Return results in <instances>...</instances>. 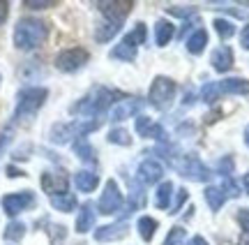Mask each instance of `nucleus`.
I'll list each match as a JSON object with an SVG mask.
<instances>
[{"label":"nucleus","instance_id":"1","mask_svg":"<svg viewBox=\"0 0 249 245\" xmlns=\"http://www.w3.org/2000/svg\"><path fill=\"white\" fill-rule=\"evenodd\" d=\"M120 97V93L111 91V88H104V86H95L92 91L81 97L74 107H71V113H79L83 118H92V116H99L113 104V100Z\"/></svg>","mask_w":249,"mask_h":245},{"label":"nucleus","instance_id":"2","mask_svg":"<svg viewBox=\"0 0 249 245\" xmlns=\"http://www.w3.org/2000/svg\"><path fill=\"white\" fill-rule=\"evenodd\" d=\"M49 35V26L39 19H21L14 28V46L21 51H33L44 44Z\"/></svg>","mask_w":249,"mask_h":245},{"label":"nucleus","instance_id":"3","mask_svg":"<svg viewBox=\"0 0 249 245\" xmlns=\"http://www.w3.org/2000/svg\"><path fill=\"white\" fill-rule=\"evenodd\" d=\"M97 127H99V120H90V118H79V120H71V123H58L51 130V141L53 144L76 141V139H83L90 132H95Z\"/></svg>","mask_w":249,"mask_h":245},{"label":"nucleus","instance_id":"4","mask_svg":"<svg viewBox=\"0 0 249 245\" xmlns=\"http://www.w3.org/2000/svg\"><path fill=\"white\" fill-rule=\"evenodd\" d=\"M46 97H49V91H46V88H39V86L23 88V91L18 93L14 120H30L37 111L42 109V104L46 102Z\"/></svg>","mask_w":249,"mask_h":245},{"label":"nucleus","instance_id":"5","mask_svg":"<svg viewBox=\"0 0 249 245\" xmlns=\"http://www.w3.org/2000/svg\"><path fill=\"white\" fill-rule=\"evenodd\" d=\"M176 93H178V86L173 79L169 76H157L150 86V93H148V100L155 109L166 111L176 102Z\"/></svg>","mask_w":249,"mask_h":245},{"label":"nucleus","instance_id":"6","mask_svg":"<svg viewBox=\"0 0 249 245\" xmlns=\"http://www.w3.org/2000/svg\"><path fill=\"white\" fill-rule=\"evenodd\" d=\"M176 169H178L185 178H189V181H210V169L205 167L203 162H201V157H196V155H182L178 162H176Z\"/></svg>","mask_w":249,"mask_h":245},{"label":"nucleus","instance_id":"7","mask_svg":"<svg viewBox=\"0 0 249 245\" xmlns=\"http://www.w3.org/2000/svg\"><path fill=\"white\" fill-rule=\"evenodd\" d=\"M88 51L86 49H81V46H74V49H65L60 54L55 56V67L60 70V72H76L81 70L83 65L88 63Z\"/></svg>","mask_w":249,"mask_h":245},{"label":"nucleus","instance_id":"8","mask_svg":"<svg viewBox=\"0 0 249 245\" xmlns=\"http://www.w3.org/2000/svg\"><path fill=\"white\" fill-rule=\"evenodd\" d=\"M123 192L118 190V183L116 181H107L104 185V192H102V197H99V204L97 208L99 213H104V215H113L118 210L123 208Z\"/></svg>","mask_w":249,"mask_h":245},{"label":"nucleus","instance_id":"9","mask_svg":"<svg viewBox=\"0 0 249 245\" xmlns=\"http://www.w3.org/2000/svg\"><path fill=\"white\" fill-rule=\"evenodd\" d=\"M35 204V194L33 192H12L2 197V210L7 213L9 218H14L18 213H23L26 208H30Z\"/></svg>","mask_w":249,"mask_h":245},{"label":"nucleus","instance_id":"10","mask_svg":"<svg viewBox=\"0 0 249 245\" xmlns=\"http://www.w3.org/2000/svg\"><path fill=\"white\" fill-rule=\"evenodd\" d=\"M139 111H141V102L136 100V97H127V100H118L111 107L108 118L113 120V123H120V120H127V118H132V116H139Z\"/></svg>","mask_w":249,"mask_h":245},{"label":"nucleus","instance_id":"11","mask_svg":"<svg viewBox=\"0 0 249 245\" xmlns=\"http://www.w3.org/2000/svg\"><path fill=\"white\" fill-rule=\"evenodd\" d=\"M67 188H70L67 176H62V173H53V171L42 173V190H44L46 194H51V197H55V194H65Z\"/></svg>","mask_w":249,"mask_h":245},{"label":"nucleus","instance_id":"12","mask_svg":"<svg viewBox=\"0 0 249 245\" xmlns=\"http://www.w3.org/2000/svg\"><path fill=\"white\" fill-rule=\"evenodd\" d=\"M139 181L145 183V185H155V183H160V178L164 176V167H161V162H157V160H143L141 164H139Z\"/></svg>","mask_w":249,"mask_h":245},{"label":"nucleus","instance_id":"13","mask_svg":"<svg viewBox=\"0 0 249 245\" xmlns=\"http://www.w3.org/2000/svg\"><path fill=\"white\" fill-rule=\"evenodd\" d=\"M217 95H249V81L240 79V76H233V79H222V81L214 83Z\"/></svg>","mask_w":249,"mask_h":245},{"label":"nucleus","instance_id":"14","mask_svg":"<svg viewBox=\"0 0 249 245\" xmlns=\"http://www.w3.org/2000/svg\"><path fill=\"white\" fill-rule=\"evenodd\" d=\"M99 9H102V14L104 19H111V21H120L123 23L124 17L129 14V9H132V2H127V0H108V2H99Z\"/></svg>","mask_w":249,"mask_h":245},{"label":"nucleus","instance_id":"15","mask_svg":"<svg viewBox=\"0 0 249 245\" xmlns=\"http://www.w3.org/2000/svg\"><path fill=\"white\" fill-rule=\"evenodd\" d=\"M124 236H127V222H113V225L95 229V241L97 243H111V241H120Z\"/></svg>","mask_w":249,"mask_h":245},{"label":"nucleus","instance_id":"16","mask_svg":"<svg viewBox=\"0 0 249 245\" xmlns=\"http://www.w3.org/2000/svg\"><path fill=\"white\" fill-rule=\"evenodd\" d=\"M233 60H235V56H233V49L231 46H226V44H222V46H217L213 51V56H210V63H213V67H214V72H229L233 67Z\"/></svg>","mask_w":249,"mask_h":245},{"label":"nucleus","instance_id":"17","mask_svg":"<svg viewBox=\"0 0 249 245\" xmlns=\"http://www.w3.org/2000/svg\"><path fill=\"white\" fill-rule=\"evenodd\" d=\"M136 132L145 139H164V127L148 116H136Z\"/></svg>","mask_w":249,"mask_h":245},{"label":"nucleus","instance_id":"18","mask_svg":"<svg viewBox=\"0 0 249 245\" xmlns=\"http://www.w3.org/2000/svg\"><path fill=\"white\" fill-rule=\"evenodd\" d=\"M74 183H76V190L79 192H95L99 185V176L95 171H86V169H81V171L74 173Z\"/></svg>","mask_w":249,"mask_h":245},{"label":"nucleus","instance_id":"19","mask_svg":"<svg viewBox=\"0 0 249 245\" xmlns=\"http://www.w3.org/2000/svg\"><path fill=\"white\" fill-rule=\"evenodd\" d=\"M95 218H97V210L92 204H83L79 210V218H76V231L79 234H86L95 227Z\"/></svg>","mask_w":249,"mask_h":245},{"label":"nucleus","instance_id":"20","mask_svg":"<svg viewBox=\"0 0 249 245\" xmlns=\"http://www.w3.org/2000/svg\"><path fill=\"white\" fill-rule=\"evenodd\" d=\"M203 194H205V201H208V206H210L213 210H219L224 204L229 201V194L224 192L222 185H208Z\"/></svg>","mask_w":249,"mask_h":245},{"label":"nucleus","instance_id":"21","mask_svg":"<svg viewBox=\"0 0 249 245\" xmlns=\"http://www.w3.org/2000/svg\"><path fill=\"white\" fill-rule=\"evenodd\" d=\"M120 21H111V19H104L102 23L97 26V30H95V39L97 42H108V39H113V37L120 33Z\"/></svg>","mask_w":249,"mask_h":245},{"label":"nucleus","instance_id":"22","mask_svg":"<svg viewBox=\"0 0 249 245\" xmlns=\"http://www.w3.org/2000/svg\"><path fill=\"white\" fill-rule=\"evenodd\" d=\"M205 44H208V33L203 28H196L194 33L189 35V39H187V51L192 56H201L205 51Z\"/></svg>","mask_w":249,"mask_h":245},{"label":"nucleus","instance_id":"23","mask_svg":"<svg viewBox=\"0 0 249 245\" xmlns=\"http://www.w3.org/2000/svg\"><path fill=\"white\" fill-rule=\"evenodd\" d=\"M173 35H176V28H173L171 21H166V19L157 21V26H155V42H157V46H166Z\"/></svg>","mask_w":249,"mask_h":245},{"label":"nucleus","instance_id":"24","mask_svg":"<svg viewBox=\"0 0 249 245\" xmlns=\"http://www.w3.org/2000/svg\"><path fill=\"white\" fill-rule=\"evenodd\" d=\"M171 197H173V183L164 181L157 188V194H155V206L160 210H166L171 206Z\"/></svg>","mask_w":249,"mask_h":245},{"label":"nucleus","instance_id":"25","mask_svg":"<svg viewBox=\"0 0 249 245\" xmlns=\"http://www.w3.org/2000/svg\"><path fill=\"white\" fill-rule=\"evenodd\" d=\"M51 206H53L55 210H60V213H71V210L76 208V197H74L71 192L55 194V197H51Z\"/></svg>","mask_w":249,"mask_h":245},{"label":"nucleus","instance_id":"26","mask_svg":"<svg viewBox=\"0 0 249 245\" xmlns=\"http://www.w3.org/2000/svg\"><path fill=\"white\" fill-rule=\"evenodd\" d=\"M74 153H76V157L79 160H83V162H95L97 157H95V151H92V146H90V141L83 136V139H76L74 141Z\"/></svg>","mask_w":249,"mask_h":245},{"label":"nucleus","instance_id":"27","mask_svg":"<svg viewBox=\"0 0 249 245\" xmlns=\"http://www.w3.org/2000/svg\"><path fill=\"white\" fill-rule=\"evenodd\" d=\"M136 227H139V236H141L143 241L148 243V241H152V236H155V231H157V227H160V225H157V220H155V218L141 215Z\"/></svg>","mask_w":249,"mask_h":245},{"label":"nucleus","instance_id":"28","mask_svg":"<svg viewBox=\"0 0 249 245\" xmlns=\"http://www.w3.org/2000/svg\"><path fill=\"white\" fill-rule=\"evenodd\" d=\"M145 35H148V33H145V26H143V23H136V28H134L132 33H127V35L123 37V42L134 46V49H139V44L145 42Z\"/></svg>","mask_w":249,"mask_h":245},{"label":"nucleus","instance_id":"29","mask_svg":"<svg viewBox=\"0 0 249 245\" xmlns=\"http://www.w3.org/2000/svg\"><path fill=\"white\" fill-rule=\"evenodd\" d=\"M214 30H217V35L222 37V39H229V37L235 35V23L229 21V19H214Z\"/></svg>","mask_w":249,"mask_h":245},{"label":"nucleus","instance_id":"30","mask_svg":"<svg viewBox=\"0 0 249 245\" xmlns=\"http://www.w3.org/2000/svg\"><path fill=\"white\" fill-rule=\"evenodd\" d=\"M107 139H108V144H116V146H129L132 144V136H129V132H127L124 127H116V130H111Z\"/></svg>","mask_w":249,"mask_h":245},{"label":"nucleus","instance_id":"31","mask_svg":"<svg viewBox=\"0 0 249 245\" xmlns=\"http://www.w3.org/2000/svg\"><path fill=\"white\" fill-rule=\"evenodd\" d=\"M26 234V225L23 222H9L7 227H5V241H18V238H23Z\"/></svg>","mask_w":249,"mask_h":245},{"label":"nucleus","instance_id":"32","mask_svg":"<svg viewBox=\"0 0 249 245\" xmlns=\"http://www.w3.org/2000/svg\"><path fill=\"white\" fill-rule=\"evenodd\" d=\"M185 238H187V231L182 227H173L169 231V236L164 238L161 245H185Z\"/></svg>","mask_w":249,"mask_h":245},{"label":"nucleus","instance_id":"33","mask_svg":"<svg viewBox=\"0 0 249 245\" xmlns=\"http://www.w3.org/2000/svg\"><path fill=\"white\" fill-rule=\"evenodd\" d=\"M166 12L173 14V17H180V19H192L196 14V7H189V5H180V7H176V5H171V7H166Z\"/></svg>","mask_w":249,"mask_h":245},{"label":"nucleus","instance_id":"34","mask_svg":"<svg viewBox=\"0 0 249 245\" xmlns=\"http://www.w3.org/2000/svg\"><path fill=\"white\" fill-rule=\"evenodd\" d=\"M235 218H238V225L242 227V231H245V234H249V208H240Z\"/></svg>","mask_w":249,"mask_h":245},{"label":"nucleus","instance_id":"35","mask_svg":"<svg viewBox=\"0 0 249 245\" xmlns=\"http://www.w3.org/2000/svg\"><path fill=\"white\" fill-rule=\"evenodd\" d=\"M55 2L53 0H26V7L30 9H46V7H53Z\"/></svg>","mask_w":249,"mask_h":245},{"label":"nucleus","instance_id":"36","mask_svg":"<svg viewBox=\"0 0 249 245\" xmlns=\"http://www.w3.org/2000/svg\"><path fill=\"white\" fill-rule=\"evenodd\" d=\"M185 201H187V190L185 188H180L178 197H176V201H173V210H171V213H178V210L182 208V204H185Z\"/></svg>","mask_w":249,"mask_h":245},{"label":"nucleus","instance_id":"37","mask_svg":"<svg viewBox=\"0 0 249 245\" xmlns=\"http://www.w3.org/2000/svg\"><path fill=\"white\" fill-rule=\"evenodd\" d=\"M240 44H242V49H247V51H249V23L242 28V33H240Z\"/></svg>","mask_w":249,"mask_h":245},{"label":"nucleus","instance_id":"38","mask_svg":"<svg viewBox=\"0 0 249 245\" xmlns=\"http://www.w3.org/2000/svg\"><path fill=\"white\" fill-rule=\"evenodd\" d=\"M7 14H9V5L5 0H0V26L7 21Z\"/></svg>","mask_w":249,"mask_h":245},{"label":"nucleus","instance_id":"39","mask_svg":"<svg viewBox=\"0 0 249 245\" xmlns=\"http://www.w3.org/2000/svg\"><path fill=\"white\" fill-rule=\"evenodd\" d=\"M7 176H9V178H17V176H23V173L18 171L17 167H7Z\"/></svg>","mask_w":249,"mask_h":245},{"label":"nucleus","instance_id":"40","mask_svg":"<svg viewBox=\"0 0 249 245\" xmlns=\"http://www.w3.org/2000/svg\"><path fill=\"white\" fill-rule=\"evenodd\" d=\"M189 245H208V241H205L203 236H194L192 241H189Z\"/></svg>","mask_w":249,"mask_h":245},{"label":"nucleus","instance_id":"41","mask_svg":"<svg viewBox=\"0 0 249 245\" xmlns=\"http://www.w3.org/2000/svg\"><path fill=\"white\" fill-rule=\"evenodd\" d=\"M242 188H245V192L249 194V171L245 173V176H242Z\"/></svg>","mask_w":249,"mask_h":245},{"label":"nucleus","instance_id":"42","mask_svg":"<svg viewBox=\"0 0 249 245\" xmlns=\"http://www.w3.org/2000/svg\"><path fill=\"white\" fill-rule=\"evenodd\" d=\"M240 245H249V234H245V236L240 238Z\"/></svg>","mask_w":249,"mask_h":245},{"label":"nucleus","instance_id":"43","mask_svg":"<svg viewBox=\"0 0 249 245\" xmlns=\"http://www.w3.org/2000/svg\"><path fill=\"white\" fill-rule=\"evenodd\" d=\"M245 144L249 146V125H247V130H245Z\"/></svg>","mask_w":249,"mask_h":245}]
</instances>
